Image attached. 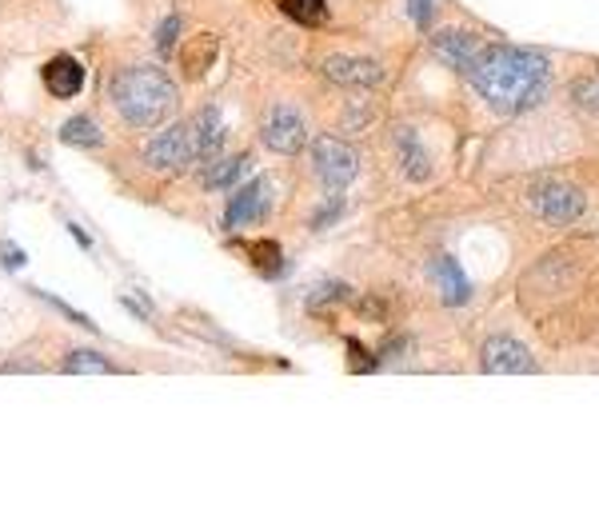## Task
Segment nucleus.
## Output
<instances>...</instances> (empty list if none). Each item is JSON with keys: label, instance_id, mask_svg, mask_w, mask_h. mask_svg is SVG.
<instances>
[{"label": "nucleus", "instance_id": "f257e3e1", "mask_svg": "<svg viewBox=\"0 0 599 531\" xmlns=\"http://www.w3.org/2000/svg\"><path fill=\"white\" fill-rule=\"evenodd\" d=\"M476 93L496 108L499 116H519L536 108L548 96L551 64L544 52L536 49H488L476 61V69L467 72Z\"/></svg>", "mask_w": 599, "mask_h": 531}, {"label": "nucleus", "instance_id": "f03ea898", "mask_svg": "<svg viewBox=\"0 0 599 531\" xmlns=\"http://www.w3.org/2000/svg\"><path fill=\"white\" fill-rule=\"evenodd\" d=\"M112 101L133 128H156L176 113V84L153 64H133L112 76Z\"/></svg>", "mask_w": 599, "mask_h": 531}, {"label": "nucleus", "instance_id": "7ed1b4c3", "mask_svg": "<svg viewBox=\"0 0 599 531\" xmlns=\"http://www.w3.org/2000/svg\"><path fill=\"white\" fill-rule=\"evenodd\" d=\"M531 208L539 212V220L548 225H576L583 216V192H579L571 180H559V176H548L531 188Z\"/></svg>", "mask_w": 599, "mask_h": 531}, {"label": "nucleus", "instance_id": "20e7f679", "mask_svg": "<svg viewBox=\"0 0 599 531\" xmlns=\"http://www.w3.org/2000/svg\"><path fill=\"white\" fill-rule=\"evenodd\" d=\"M196 160V140H193V124H173L164 128L161 136L148 140L144 148V164H153L161 173H180L184 164Z\"/></svg>", "mask_w": 599, "mask_h": 531}, {"label": "nucleus", "instance_id": "39448f33", "mask_svg": "<svg viewBox=\"0 0 599 531\" xmlns=\"http://www.w3.org/2000/svg\"><path fill=\"white\" fill-rule=\"evenodd\" d=\"M312 160H316V173H320V180H324L328 188H348L355 180V168H360L352 144L335 140V136L312 140Z\"/></svg>", "mask_w": 599, "mask_h": 531}, {"label": "nucleus", "instance_id": "423d86ee", "mask_svg": "<svg viewBox=\"0 0 599 531\" xmlns=\"http://www.w3.org/2000/svg\"><path fill=\"white\" fill-rule=\"evenodd\" d=\"M260 140H265V148H272V153L296 156L308 144L304 116L292 113V108H276V113H268V121L260 124Z\"/></svg>", "mask_w": 599, "mask_h": 531}, {"label": "nucleus", "instance_id": "0eeeda50", "mask_svg": "<svg viewBox=\"0 0 599 531\" xmlns=\"http://www.w3.org/2000/svg\"><path fill=\"white\" fill-rule=\"evenodd\" d=\"M479 364H484V372H516V376L539 372L536 356L512 336H492L488 344H484V352H479Z\"/></svg>", "mask_w": 599, "mask_h": 531}, {"label": "nucleus", "instance_id": "6e6552de", "mask_svg": "<svg viewBox=\"0 0 599 531\" xmlns=\"http://www.w3.org/2000/svg\"><path fill=\"white\" fill-rule=\"evenodd\" d=\"M324 76L340 88H380L384 81V69L368 56H328Z\"/></svg>", "mask_w": 599, "mask_h": 531}, {"label": "nucleus", "instance_id": "1a4fd4ad", "mask_svg": "<svg viewBox=\"0 0 599 531\" xmlns=\"http://www.w3.org/2000/svg\"><path fill=\"white\" fill-rule=\"evenodd\" d=\"M265 212H268V180H265V176H256V180H248V185L240 188L233 200H228L224 225H228V228L252 225V220H260Z\"/></svg>", "mask_w": 599, "mask_h": 531}, {"label": "nucleus", "instance_id": "9d476101", "mask_svg": "<svg viewBox=\"0 0 599 531\" xmlns=\"http://www.w3.org/2000/svg\"><path fill=\"white\" fill-rule=\"evenodd\" d=\"M432 49H436V56L447 64V69H456V72H472L479 56H484L476 37H467V32H456V29L440 32L436 41H432Z\"/></svg>", "mask_w": 599, "mask_h": 531}, {"label": "nucleus", "instance_id": "9b49d317", "mask_svg": "<svg viewBox=\"0 0 599 531\" xmlns=\"http://www.w3.org/2000/svg\"><path fill=\"white\" fill-rule=\"evenodd\" d=\"M44 88H49L56 101H69V96H76L84 88V69L76 56H69V52H61V56H52L49 64H44Z\"/></svg>", "mask_w": 599, "mask_h": 531}, {"label": "nucleus", "instance_id": "f8f14e48", "mask_svg": "<svg viewBox=\"0 0 599 531\" xmlns=\"http://www.w3.org/2000/svg\"><path fill=\"white\" fill-rule=\"evenodd\" d=\"M193 140H196V160H213V156H220L224 128H220V113H216V108H204V113L193 121Z\"/></svg>", "mask_w": 599, "mask_h": 531}, {"label": "nucleus", "instance_id": "ddd939ff", "mask_svg": "<svg viewBox=\"0 0 599 531\" xmlns=\"http://www.w3.org/2000/svg\"><path fill=\"white\" fill-rule=\"evenodd\" d=\"M180 64H184V76H188V81H200L204 72L216 64V37H208V32L193 37V41L184 44Z\"/></svg>", "mask_w": 599, "mask_h": 531}, {"label": "nucleus", "instance_id": "4468645a", "mask_svg": "<svg viewBox=\"0 0 599 531\" xmlns=\"http://www.w3.org/2000/svg\"><path fill=\"white\" fill-rule=\"evenodd\" d=\"M396 156H400V168H404L407 180H427V176H432V160H427L424 144H420L412 133L396 136Z\"/></svg>", "mask_w": 599, "mask_h": 531}, {"label": "nucleus", "instance_id": "2eb2a0df", "mask_svg": "<svg viewBox=\"0 0 599 531\" xmlns=\"http://www.w3.org/2000/svg\"><path fill=\"white\" fill-rule=\"evenodd\" d=\"M436 284H440V292H444L447 304H464V300L472 296V284L464 280V272H459V264L452 260V256H440Z\"/></svg>", "mask_w": 599, "mask_h": 531}, {"label": "nucleus", "instance_id": "dca6fc26", "mask_svg": "<svg viewBox=\"0 0 599 531\" xmlns=\"http://www.w3.org/2000/svg\"><path fill=\"white\" fill-rule=\"evenodd\" d=\"M248 168H252V160H248L245 153L240 156H224V160H216L208 173H204V188H233L236 180H245Z\"/></svg>", "mask_w": 599, "mask_h": 531}, {"label": "nucleus", "instance_id": "f3484780", "mask_svg": "<svg viewBox=\"0 0 599 531\" xmlns=\"http://www.w3.org/2000/svg\"><path fill=\"white\" fill-rule=\"evenodd\" d=\"M101 128L89 116H72L61 124V144H69V148H101Z\"/></svg>", "mask_w": 599, "mask_h": 531}, {"label": "nucleus", "instance_id": "a211bd4d", "mask_svg": "<svg viewBox=\"0 0 599 531\" xmlns=\"http://www.w3.org/2000/svg\"><path fill=\"white\" fill-rule=\"evenodd\" d=\"M248 260H252L256 272L268 280H276L280 277V268H285V252H280L276 240H256V244H248Z\"/></svg>", "mask_w": 599, "mask_h": 531}, {"label": "nucleus", "instance_id": "6ab92c4d", "mask_svg": "<svg viewBox=\"0 0 599 531\" xmlns=\"http://www.w3.org/2000/svg\"><path fill=\"white\" fill-rule=\"evenodd\" d=\"M288 21L304 24V29H316V24L328 21V0H280Z\"/></svg>", "mask_w": 599, "mask_h": 531}, {"label": "nucleus", "instance_id": "aec40b11", "mask_svg": "<svg viewBox=\"0 0 599 531\" xmlns=\"http://www.w3.org/2000/svg\"><path fill=\"white\" fill-rule=\"evenodd\" d=\"M64 372H72V376H81V372H96V376H112V372H121L112 360H104L101 352H69L64 356Z\"/></svg>", "mask_w": 599, "mask_h": 531}, {"label": "nucleus", "instance_id": "412c9836", "mask_svg": "<svg viewBox=\"0 0 599 531\" xmlns=\"http://www.w3.org/2000/svg\"><path fill=\"white\" fill-rule=\"evenodd\" d=\"M352 296L344 284H335V280H324V284L316 288V292H308V308L312 312H324V308H340L344 300Z\"/></svg>", "mask_w": 599, "mask_h": 531}, {"label": "nucleus", "instance_id": "4be33fe9", "mask_svg": "<svg viewBox=\"0 0 599 531\" xmlns=\"http://www.w3.org/2000/svg\"><path fill=\"white\" fill-rule=\"evenodd\" d=\"M344 347H348V360H352V372H376L380 360L372 356V352H368V347L360 344V340L348 336V340H344Z\"/></svg>", "mask_w": 599, "mask_h": 531}, {"label": "nucleus", "instance_id": "5701e85b", "mask_svg": "<svg viewBox=\"0 0 599 531\" xmlns=\"http://www.w3.org/2000/svg\"><path fill=\"white\" fill-rule=\"evenodd\" d=\"M176 32H180V17H164L161 32H156V52H161V56H173Z\"/></svg>", "mask_w": 599, "mask_h": 531}, {"label": "nucleus", "instance_id": "b1692460", "mask_svg": "<svg viewBox=\"0 0 599 531\" xmlns=\"http://www.w3.org/2000/svg\"><path fill=\"white\" fill-rule=\"evenodd\" d=\"M576 104H579V108H591V113H599V76H588V81L576 84Z\"/></svg>", "mask_w": 599, "mask_h": 531}, {"label": "nucleus", "instance_id": "393cba45", "mask_svg": "<svg viewBox=\"0 0 599 531\" xmlns=\"http://www.w3.org/2000/svg\"><path fill=\"white\" fill-rule=\"evenodd\" d=\"M37 296H41L44 304H52V308H56V312H61V316H69L72 324H81V327H89V332H96V324H92L89 316H81V312H76V308H69V304H64V300H56V296H52V292H37Z\"/></svg>", "mask_w": 599, "mask_h": 531}, {"label": "nucleus", "instance_id": "a878e982", "mask_svg": "<svg viewBox=\"0 0 599 531\" xmlns=\"http://www.w3.org/2000/svg\"><path fill=\"white\" fill-rule=\"evenodd\" d=\"M407 17L416 21V29H432V0H407Z\"/></svg>", "mask_w": 599, "mask_h": 531}, {"label": "nucleus", "instance_id": "bb28decb", "mask_svg": "<svg viewBox=\"0 0 599 531\" xmlns=\"http://www.w3.org/2000/svg\"><path fill=\"white\" fill-rule=\"evenodd\" d=\"M344 216V200H332V205H324L320 212L312 216V228H324V225H332V220H340Z\"/></svg>", "mask_w": 599, "mask_h": 531}, {"label": "nucleus", "instance_id": "cd10ccee", "mask_svg": "<svg viewBox=\"0 0 599 531\" xmlns=\"http://www.w3.org/2000/svg\"><path fill=\"white\" fill-rule=\"evenodd\" d=\"M0 260H4V268H21L24 256L17 252V248H0Z\"/></svg>", "mask_w": 599, "mask_h": 531}, {"label": "nucleus", "instance_id": "c85d7f7f", "mask_svg": "<svg viewBox=\"0 0 599 531\" xmlns=\"http://www.w3.org/2000/svg\"><path fill=\"white\" fill-rule=\"evenodd\" d=\"M69 232L76 236V240H81V248H92V240H89V236H84V228H81V225H69Z\"/></svg>", "mask_w": 599, "mask_h": 531}]
</instances>
